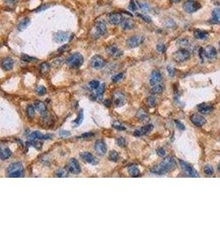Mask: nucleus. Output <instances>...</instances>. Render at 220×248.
<instances>
[{
    "label": "nucleus",
    "mask_w": 220,
    "mask_h": 248,
    "mask_svg": "<svg viewBox=\"0 0 220 248\" xmlns=\"http://www.w3.org/2000/svg\"><path fill=\"white\" fill-rule=\"evenodd\" d=\"M166 154V151L163 148H159L158 150V155L160 156H164Z\"/></svg>",
    "instance_id": "obj_56"
},
{
    "label": "nucleus",
    "mask_w": 220,
    "mask_h": 248,
    "mask_svg": "<svg viewBox=\"0 0 220 248\" xmlns=\"http://www.w3.org/2000/svg\"><path fill=\"white\" fill-rule=\"evenodd\" d=\"M137 118H139L141 122H146L149 121V115L146 114L145 111H144L143 109H140L138 111Z\"/></svg>",
    "instance_id": "obj_29"
},
{
    "label": "nucleus",
    "mask_w": 220,
    "mask_h": 248,
    "mask_svg": "<svg viewBox=\"0 0 220 248\" xmlns=\"http://www.w3.org/2000/svg\"><path fill=\"white\" fill-rule=\"evenodd\" d=\"M160 165H162L163 168L166 170V171H170L172 170L173 169L176 168V163L175 161V159L172 156H166V158H164L162 160V162L160 163Z\"/></svg>",
    "instance_id": "obj_7"
},
{
    "label": "nucleus",
    "mask_w": 220,
    "mask_h": 248,
    "mask_svg": "<svg viewBox=\"0 0 220 248\" xmlns=\"http://www.w3.org/2000/svg\"><path fill=\"white\" fill-rule=\"evenodd\" d=\"M68 38H69V33H67L65 32H55L53 36L54 41L57 43H62V42H65Z\"/></svg>",
    "instance_id": "obj_19"
},
{
    "label": "nucleus",
    "mask_w": 220,
    "mask_h": 248,
    "mask_svg": "<svg viewBox=\"0 0 220 248\" xmlns=\"http://www.w3.org/2000/svg\"><path fill=\"white\" fill-rule=\"evenodd\" d=\"M212 109H213V107L211 105L205 104H200V105L198 106V110H199V113L202 114H209L212 111Z\"/></svg>",
    "instance_id": "obj_27"
},
{
    "label": "nucleus",
    "mask_w": 220,
    "mask_h": 248,
    "mask_svg": "<svg viewBox=\"0 0 220 248\" xmlns=\"http://www.w3.org/2000/svg\"><path fill=\"white\" fill-rule=\"evenodd\" d=\"M104 91H105V84H100L99 87L96 88V97L101 96V95L103 94Z\"/></svg>",
    "instance_id": "obj_42"
},
{
    "label": "nucleus",
    "mask_w": 220,
    "mask_h": 248,
    "mask_svg": "<svg viewBox=\"0 0 220 248\" xmlns=\"http://www.w3.org/2000/svg\"><path fill=\"white\" fill-rule=\"evenodd\" d=\"M137 4H138V6H139V9L142 10L143 12L147 13V12H149V11L150 10L149 5L148 4H146L145 2H143V1H141V0H138Z\"/></svg>",
    "instance_id": "obj_33"
},
{
    "label": "nucleus",
    "mask_w": 220,
    "mask_h": 248,
    "mask_svg": "<svg viewBox=\"0 0 220 248\" xmlns=\"http://www.w3.org/2000/svg\"><path fill=\"white\" fill-rule=\"evenodd\" d=\"M67 169L69 172L72 173V174H74V175H78L81 172V167L79 165V163L78 162V160L74 158L70 159L69 161L68 162Z\"/></svg>",
    "instance_id": "obj_10"
},
{
    "label": "nucleus",
    "mask_w": 220,
    "mask_h": 248,
    "mask_svg": "<svg viewBox=\"0 0 220 248\" xmlns=\"http://www.w3.org/2000/svg\"><path fill=\"white\" fill-rule=\"evenodd\" d=\"M153 129H154V126L151 125V124H149V125H146V126L143 127H141V128L139 129V130L135 131L134 135L136 136V137H141L143 135H145L147 134V133L150 132Z\"/></svg>",
    "instance_id": "obj_21"
},
{
    "label": "nucleus",
    "mask_w": 220,
    "mask_h": 248,
    "mask_svg": "<svg viewBox=\"0 0 220 248\" xmlns=\"http://www.w3.org/2000/svg\"><path fill=\"white\" fill-rule=\"evenodd\" d=\"M144 40L145 39H144V37L143 36L135 35V36H132V37L128 38V40L126 42V44L130 48H135V47L140 46L142 43L144 42Z\"/></svg>",
    "instance_id": "obj_4"
},
{
    "label": "nucleus",
    "mask_w": 220,
    "mask_h": 248,
    "mask_svg": "<svg viewBox=\"0 0 220 248\" xmlns=\"http://www.w3.org/2000/svg\"><path fill=\"white\" fill-rule=\"evenodd\" d=\"M177 44L180 45V46L181 47H186V46H189V40L186 39V38H184V39H180L178 42H177Z\"/></svg>",
    "instance_id": "obj_45"
},
{
    "label": "nucleus",
    "mask_w": 220,
    "mask_h": 248,
    "mask_svg": "<svg viewBox=\"0 0 220 248\" xmlns=\"http://www.w3.org/2000/svg\"><path fill=\"white\" fill-rule=\"evenodd\" d=\"M163 90H164L163 86H162V84H158L153 86V88H151L150 92H151L152 94H159V93H162L163 92Z\"/></svg>",
    "instance_id": "obj_32"
},
{
    "label": "nucleus",
    "mask_w": 220,
    "mask_h": 248,
    "mask_svg": "<svg viewBox=\"0 0 220 248\" xmlns=\"http://www.w3.org/2000/svg\"><path fill=\"white\" fill-rule=\"evenodd\" d=\"M66 63L71 68H79L83 63V56L80 53H74L67 58Z\"/></svg>",
    "instance_id": "obj_2"
},
{
    "label": "nucleus",
    "mask_w": 220,
    "mask_h": 248,
    "mask_svg": "<svg viewBox=\"0 0 220 248\" xmlns=\"http://www.w3.org/2000/svg\"><path fill=\"white\" fill-rule=\"evenodd\" d=\"M106 51L107 54L112 58H119L123 55V51L116 45V44H111L110 46H106Z\"/></svg>",
    "instance_id": "obj_6"
},
{
    "label": "nucleus",
    "mask_w": 220,
    "mask_h": 248,
    "mask_svg": "<svg viewBox=\"0 0 220 248\" xmlns=\"http://www.w3.org/2000/svg\"><path fill=\"white\" fill-rule=\"evenodd\" d=\"M21 60L23 61H26V62H30V63H35V62H37L38 59L36 58V57H32V56H30L28 55H26V54H22L21 56Z\"/></svg>",
    "instance_id": "obj_36"
},
{
    "label": "nucleus",
    "mask_w": 220,
    "mask_h": 248,
    "mask_svg": "<svg viewBox=\"0 0 220 248\" xmlns=\"http://www.w3.org/2000/svg\"><path fill=\"white\" fill-rule=\"evenodd\" d=\"M121 27L123 30H130L134 27V22L132 18L125 17L121 22Z\"/></svg>",
    "instance_id": "obj_22"
},
{
    "label": "nucleus",
    "mask_w": 220,
    "mask_h": 248,
    "mask_svg": "<svg viewBox=\"0 0 220 248\" xmlns=\"http://www.w3.org/2000/svg\"><path fill=\"white\" fill-rule=\"evenodd\" d=\"M172 57H173V60L176 62L182 63V62H185V61H186V60L190 59L191 53L186 49L181 48V49H179L178 51H176L173 54V55H172Z\"/></svg>",
    "instance_id": "obj_3"
},
{
    "label": "nucleus",
    "mask_w": 220,
    "mask_h": 248,
    "mask_svg": "<svg viewBox=\"0 0 220 248\" xmlns=\"http://www.w3.org/2000/svg\"><path fill=\"white\" fill-rule=\"evenodd\" d=\"M147 104L149 107H154L156 104V98L154 96H149L147 99Z\"/></svg>",
    "instance_id": "obj_44"
},
{
    "label": "nucleus",
    "mask_w": 220,
    "mask_h": 248,
    "mask_svg": "<svg viewBox=\"0 0 220 248\" xmlns=\"http://www.w3.org/2000/svg\"><path fill=\"white\" fill-rule=\"evenodd\" d=\"M95 150L96 153L100 156H103L107 151L106 143L103 141H96L95 143Z\"/></svg>",
    "instance_id": "obj_16"
},
{
    "label": "nucleus",
    "mask_w": 220,
    "mask_h": 248,
    "mask_svg": "<svg viewBox=\"0 0 220 248\" xmlns=\"http://www.w3.org/2000/svg\"><path fill=\"white\" fill-rule=\"evenodd\" d=\"M122 78H123V74H122V73H120V74H118L116 75L113 76L112 81L113 82H115V83H116L118 81H120Z\"/></svg>",
    "instance_id": "obj_50"
},
{
    "label": "nucleus",
    "mask_w": 220,
    "mask_h": 248,
    "mask_svg": "<svg viewBox=\"0 0 220 248\" xmlns=\"http://www.w3.org/2000/svg\"><path fill=\"white\" fill-rule=\"evenodd\" d=\"M100 86V83L99 81L97 80H92L89 83V87L91 88V89H96Z\"/></svg>",
    "instance_id": "obj_46"
},
{
    "label": "nucleus",
    "mask_w": 220,
    "mask_h": 248,
    "mask_svg": "<svg viewBox=\"0 0 220 248\" xmlns=\"http://www.w3.org/2000/svg\"><path fill=\"white\" fill-rule=\"evenodd\" d=\"M94 136V134L92 133V132H87V133H84V134H83L80 137H82V138L83 139H89L91 138V137H92Z\"/></svg>",
    "instance_id": "obj_53"
},
{
    "label": "nucleus",
    "mask_w": 220,
    "mask_h": 248,
    "mask_svg": "<svg viewBox=\"0 0 220 248\" xmlns=\"http://www.w3.org/2000/svg\"><path fill=\"white\" fill-rule=\"evenodd\" d=\"M44 136L45 135H43L40 132H33L29 136V138L31 140H44Z\"/></svg>",
    "instance_id": "obj_35"
},
{
    "label": "nucleus",
    "mask_w": 220,
    "mask_h": 248,
    "mask_svg": "<svg viewBox=\"0 0 220 248\" xmlns=\"http://www.w3.org/2000/svg\"><path fill=\"white\" fill-rule=\"evenodd\" d=\"M113 127H115V128H116V129H118V130H125V126H123V125H121L120 122H116L113 123Z\"/></svg>",
    "instance_id": "obj_48"
},
{
    "label": "nucleus",
    "mask_w": 220,
    "mask_h": 248,
    "mask_svg": "<svg viewBox=\"0 0 220 248\" xmlns=\"http://www.w3.org/2000/svg\"><path fill=\"white\" fill-rule=\"evenodd\" d=\"M26 114L30 118H34L35 116V108L32 105H28L26 108Z\"/></svg>",
    "instance_id": "obj_39"
},
{
    "label": "nucleus",
    "mask_w": 220,
    "mask_h": 248,
    "mask_svg": "<svg viewBox=\"0 0 220 248\" xmlns=\"http://www.w3.org/2000/svg\"><path fill=\"white\" fill-rule=\"evenodd\" d=\"M181 0H171V2H173L175 4H177V3H180Z\"/></svg>",
    "instance_id": "obj_61"
},
{
    "label": "nucleus",
    "mask_w": 220,
    "mask_h": 248,
    "mask_svg": "<svg viewBox=\"0 0 220 248\" xmlns=\"http://www.w3.org/2000/svg\"><path fill=\"white\" fill-rule=\"evenodd\" d=\"M157 50H158V51H159V52H164L165 51V50H166V46H165V45L164 44H158V46H157Z\"/></svg>",
    "instance_id": "obj_52"
},
{
    "label": "nucleus",
    "mask_w": 220,
    "mask_h": 248,
    "mask_svg": "<svg viewBox=\"0 0 220 248\" xmlns=\"http://www.w3.org/2000/svg\"><path fill=\"white\" fill-rule=\"evenodd\" d=\"M7 173L9 177L23 176V165L21 162H14L9 165L7 169Z\"/></svg>",
    "instance_id": "obj_1"
},
{
    "label": "nucleus",
    "mask_w": 220,
    "mask_h": 248,
    "mask_svg": "<svg viewBox=\"0 0 220 248\" xmlns=\"http://www.w3.org/2000/svg\"><path fill=\"white\" fill-rule=\"evenodd\" d=\"M176 127H178L179 129H181V130H185L186 129V127H185V126L183 125L181 122H178V121H176Z\"/></svg>",
    "instance_id": "obj_57"
},
{
    "label": "nucleus",
    "mask_w": 220,
    "mask_h": 248,
    "mask_svg": "<svg viewBox=\"0 0 220 248\" xmlns=\"http://www.w3.org/2000/svg\"><path fill=\"white\" fill-rule=\"evenodd\" d=\"M119 159V154L117 153V152L116 151H111L110 152V155H109V160L112 162H116L117 160Z\"/></svg>",
    "instance_id": "obj_38"
},
{
    "label": "nucleus",
    "mask_w": 220,
    "mask_h": 248,
    "mask_svg": "<svg viewBox=\"0 0 220 248\" xmlns=\"http://www.w3.org/2000/svg\"><path fill=\"white\" fill-rule=\"evenodd\" d=\"M83 110H80V112H79V116H78V118H76V120H75L74 122V124L76 125V127L77 126H79L81 123H82V122H83Z\"/></svg>",
    "instance_id": "obj_40"
},
{
    "label": "nucleus",
    "mask_w": 220,
    "mask_h": 248,
    "mask_svg": "<svg viewBox=\"0 0 220 248\" xmlns=\"http://www.w3.org/2000/svg\"><path fill=\"white\" fill-rule=\"evenodd\" d=\"M151 172L154 173V174H157V175H164V174H166L167 171H166L165 169L162 167V165L160 164L157 165H154L153 168H151Z\"/></svg>",
    "instance_id": "obj_28"
},
{
    "label": "nucleus",
    "mask_w": 220,
    "mask_h": 248,
    "mask_svg": "<svg viewBox=\"0 0 220 248\" xmlns=\"http://www.w3.org/2000/svg\"><path fill=\"white\" fill-rule=\"evenodd\" d=\"M69 135H70V133H69V132H66V131H61V132H59V136H61L63 137H68V136H69Z\"/></svg>",
    "instance_id": "obj_58"
},
{
    "label": "nucleus",
    "mask_w": 220,
    "mask_h": 248,
    "mask_svg": "<svg viewBox=\"0 0 220 248\" xmlns=\"http://www.w3.org/2000/svg\"><path fill=\"white\" fill-rule=\"evenodd\" d=\"M4 2L6 4L12 5V4H16V3L17 2V0H4Z\"/></svg>",
    "instance_id": "obj_59"
},
{
    "label": "nucleus",
    "mask_w": 220,
    "mask_h": 248,
    "mask_svg": "<svg viewBox=\"0 0 220 248\" xmlns=\"http://www.w3.org/2000/svg\"><path fill=\"white\" fill-rule=\"evenodd\" d=\"M210 22L214 24H218L220 22V9L215 8L212 12V18L210 19Z\"/></svg>",
    "instance_id": "obj_23"
},
{
    "label": "nucleus",
    "mask_w": 220,
    "mask_h": 248,
    "mask_svg": "<svg viewBox=\"0 0 220 248\" xmlns=\"http://www.w3.org/2000/svg\"><path fill=\"white\" fill-rule=\"evenodd\" d=\"M106 65V60L101 55H94L91 59V66L95 70H100Z\"/></svg>",
    "instance_id": "obj_9"
},
{
    "label": "nucleus",
    "mask_w": 220,
    "mask_h": 248,
    "mask_svg": "<svg viewBox=\"0 0 220 248\" xmlns=\"http://www.w3.org/2000/svg\"><path fill=\"white\" fill-rule=\"evenodd\" d=\"M219 52H220V42H219Z\"/></svg>",
    "instance_id": "obj_62"
},
{
    "label": "nucleus",
    "mask_w": 220,
    "mask_h": 248,
    "mask_svg": "<svg viewBox=\"0 0 220 248\" xmlns=\"http://www.w3.org/2000/svg\"><path fill=\"white\" fill-rule=\"evenodd\" d=\"M201 8V5L199 3L193 1V0H189L186 1L184 5H183V9L187 13H193L198 11Z\"/></svg>",
    "instance_id": "obj_5"
},
{
    "label": "nucleus",
    "mask_w": 220,
    "mask_h": 248,
    "mask_svg": "<svg viewBox=\"0 0 220 248\" xmlns=\"http://www.w3.org/2000/svg\"><path fill=\"white\" fill-rule=\"evenodd\" d=\"M138 17H140L143 19V21L146 22H151V18L149 17H148L147 15H144V14H138Z\"/></svg>",
    "instance_id": "obj_49"
},
{
    "label": "nucleus",
    "mask_w": 220,
    "mask_h": 248,
    "mask_svg": "<svg viewBox=\"0 0 220 248\" xmlns=\"http://www.w3.org/2000/svg\"><path fill=\"white\" fill-rule=\"evenodd\" d=\"M167 72H168V74H169V75H170L171 77H173V76L175 75L176 70H175L174 68L168 66V67H167Z\"/></svg>",
    "instance_id": "obj_54"
},
{
    "label": "nucleus",
    "mask_w": 220,
    "mask_h": 248,
    "mask_svg": "<svg viewBox=\"0 0 220 248\" xmlns=\"http://www.w3.org/2000/svg\"><path fill=\"white\" fill-rule=\"evenodd\" d=\"M12 155V152L9 150L8 147H1V151H0V157L1 160H5L9 159V157Z\"/></svg>",
    "instance_id": "obj_25"
},
{
    "label": "nucleus",
    "mask_w": 220,
    "mask_h": 248,
    "mask_svg": "<svg viewBox=\"0 0 220 248\" xmlns=\"http://www.w3.org/2000/svg\"><path fill=\"white\" fill-rule=\"evenodd\" d=\"M80 156H81V158L83 159V160L86 161L87 163H90V164L91 165L96 164V160L95 157H94L93 155H92L91 153H90V152H82V153L80 154Z\"/></svg>",
    "instance_id": "obj_20"
},
{
    "label": "nucleus",
    "mask_w": 220,
    "mask_h": 248,
    "mask_svg": "<svg viewBox=\"0 0 220 248\" xmlns=\"http://www.w3.org/2000/svg\"><path fill=\"white\" fill-rule=\"evenodd\" d=\"M13 65H14V62H13V60L11 57H5L3 59L2 63H1L2 68H3V70H4L5 71L11 70L13 68Z\"/></svg>",
    "instance_id": "obj_18"
},
{
    "label": "nucleus",
    "mask_w": 220,
    "mask_h": 248,
    "mask_svg": "<svg viewBox=\"0 0 220 248\" xmlns=\"http://www.w3.org/2000/svg\"><path fill=\"white\" fill-rule=\"evenodd\" d=\"M179 163H180V165H181V167L182 168L183 170L189 176L199 177V174L197 173V171L195 170V169L191 166V165H189L188 163H186V162H185V161H183V160H179Z\"/></svg>",
    "instance_id": "obj_8"
},
{
    "label": "nucleus",
    "mask_w": 220,
    "mask_h": 248,
    "mask_svg": "<svg viewBox=\"0 0 220 248\" xmlns=\"http://www.w3.org/2000/svg\"><path fill=\"white\" fill-rule=\"evenodd\" d=\"M95 29L96 32V38L100 37L101 36L106 35L107 32V27L103 21H97L95 24Z\"/></svg>",
    "instance_id": "obj_11"
},
{
    "label": "nucleus",
    "mask_w": 220,
    "mask_h": 248,
    "mask_svg": "<svg viewBox=\"0 0 220 248\" xmlns=\"http://www.w3.org/2000/svg\"><path fill=\"white\" fill-rule=\"evenodd\" d=\"M116 143L120 146V147H125L126 145V141H125V138L123 137H119V138L116 139Z\"/></svg>",
    "instance_id": "obj_47"
},
{
    "label": "nucleus",
    "mask_w": 220,
    "mask_h": 248,
    "mask_svg": "<svg viewBox=\"0 0 220 248\" xmlns=\"http://www.w3.org/2000/svg\"><path fill=\"white\" fill-rule=\"evenodd\" d=\"M30 24V19L28 17H25L22 20L19 22V23L17 24V29L20 32H22L25 29H26V27H28Z\"/></svg>",
    "instance_id": "obj_26"
},
{
    "label": "nucleus",
    "mask_w": 220,
    "mask_h": 248,
    "mask_svg": "<svg viewBox=\"0 0 220 248\" xmlns=\"http://www.w3.org/2000/svg\"><path fill=\"white\" fill-rule=\"evenodd\" d=\"M48 8H49V5H43V6H41L40 8H38L37 9H36V11H41V10L48 9Z\"/></svg>",
    "instance_id": "obj_60"
},
{
    "label": "nucleus",
    "mask_w": 220,
    "mask_h": 248,
    "mask_svg": "<svg viewBox=\"0 0 220 248\" xmlns=\"http://www.w3.org/2000/svg\"><path fill=\"white\" fill-rule=\"evenodd\" d=\"M129 10H130V11H132V12H134V11H136L137 7H136L135 3L134 2V0H131V1H130V3H129Z\"/></svg>",
    "instance_id": "obj_51"
},
{
    "label": "nucleus",
    "mask_w": 220,
    "mask_h": 248,
    "mask_svg": "<svg viewBox=\"0 0 220 248\" xmlns=\"http://www.w3.org/2000/svg\"><path fill=\"white\" fill-rule=\"evenodd\" d=\"M36 93H37L38 95L42 96V95H44L46 93V88L44 86H42V85H39L37 88H36Z\"/></svg>",
    "instance_id": "obj_41"
},
{
    "label": "nucleus",
    "mask_w": 220,
    "mask_h": 248,
    "mask_svg": "<svg viewBox=\"0 0 220 248\" xmlns=\"http://www.w3.org/2000/svg\"><path fill=\"white\" fill-rule=\"evenodd\" d=\"M108 21L112 25H120L123 21V16L121 13H111L108 15Z\"/></svg>",
    "instance_id": "obj_12"
},
{
    "label": "nucleus",
    "mask_w": 220,
    "mask_h": 248,
    "mask_svg": "<svg viewBox=\"0 0 220 248\" xmlns=\"http://www.w3.org/2000/svg\"><path fill=\"white\" fill-rule=\"evenodd\" d=\"M204 56L205 58H207L209 60H214L217 56V51L214 46H205L204 48Z\"/></svg>",
    "instance_id": "obj_13"
},
{
    "label": "nucleus",
    "mask_w": 220,
    "mask_h": 248,
    "mask_svg": "<svg viewBox=\"0 0 220 248\" xmlns=\"http://www.w3.org/2000/svg\"><path fill=\"white\" fill-rule=\"evenodd\" d=\"M162 75L158 70H154L151 73L149 77V84L152 86H154L156 84H158L162 81Z\"/></svg>",
    "instance_id": "obj_14"
},
{
    "label": "nucleus",
    "mask_w": 220,
    "mask_h": 248,
    "mask_svg": "<svg viewBox=\"0 0 220 248\" xmlns=\"http://www.w3.org/2000/svg\"><path fill=\"white\" fill-rule=\"evenodd\" d=\"M128 172H129V175L132 177H138L140 175V171L138 168L137 166L135 165H130L128 167Z\"/></svg>",
    "instance_id": "obj_30"
},
{
    "label": "nucleus",
    "mask_w": 220,
    "mask_h": 248,
    "mask_svg": "<svg viewBox=\"0 0 220 248\" xmlns=\"http://www.w3.org/2000/svg\"><path fill=\"white\" fill-rule=\"evenodd\" d=\"M50 70V65L48 62H43V63L41 64L40 65V71L41 74L45 75V74H47L49 73V71Z\"/></svg>",
    "instance_id": "obj_34"
},
{
    "label": "nucleus",
    "mask_w": 220,
    "mask_h": 248,
    "mask_svg": "<svg viewBox=\"0 0 220 248\" xmlns=\"http://www.w3.org/2000/svg\"><path fill=\"white\" fill-rule=\"evenodd\" d=\"M68 170L66 169H59L58 170H56L55 172V176L59 178H64V177L68 176Z\"/></svg>",
    "instance_id": "obj_37"
},
{
    "label": "nucleus",
    "mask_w": 220,
    "mask_h": 248,
    "mask_svg": "<svg viewBox=\"0 0 220 248\" xmlns=\"http://www.w3.org/2000/svg\"><path fill=\"white\" fill-rule=\"evenodd\" d=\"M69 45H64V46H61L60 48H59L58 51L59 52H64V51H66L67 50L69 49Z\"/></svg>",
    "instance_id": "obj_55"
},
{
    "label": "nucleus",
    "mask_w": 220,
    "mask_h": 248,
    "mask_svg": "<svg viewBox=\"0 0 220 248\" xmlns=\"http://www.w3.org/2000/svg\"><path fill=\"white\" fill-rule=\"evenodd\" d=\"M114 104L116 107H121L125 104V95L121 92H116L114 94Z\"/></svg>",
    "instance_id": "obj_17"
},
{
    "label": "nucleus",
    "mask_w": 220,
    "mask_h": 248,
    "mask_svg": "<svg viewBox=\"0 0 220 248\" xmlns=\"http://www.w3.org/2000/svg\"><path fill=\"white\" fill-rule=\"evenodd\" d=\"M34 106H35V108L41 113V116L44 117V116H46V115H47V111H46V105H45L44 103H42V102L41 101H37L35 103Z\"/></svg>",
    "instance_id": "obj_24"
},
{
    "label": "nucleus",
    "mask_w": 220,
    "mask_h": 248,
    "mask_svg": "<svg viewBox=\"0 0 220 248\" xmlns=\"http://www.w3.org/2000/svg\"><path fill=\"white\" fill-rule=\"evenodd\" d=\"M194 37L199 40H204L208 37V32L202 30H195L194 32Z\"/></svg>",
    "instance_id": "obj_31"
},
{
    "label": "nucleus",
    "mask_w": 220,
    "mask_h": 248,
    "mask_svg": "<svg viewBox=\"0 0 220 248\" xmlns=\"http://www.w3.org/2000/svg\"><path fill=\"white\" fill-rule=\"evenodd\" d=\"M204 173L208 175H212L214 173V168L212 167L211 165H205L204 168Z\"/></svg>",
    "instance_id": "obj_43"
},
{
    "label": "nucleus",
    "mask_w": 220,
    "mask_h": 248,
    "mask_svg": "<svg viewBox=\"0 0 220 248\" xmlns=\"http://www.w3.org/2000/svg\"><path fill=\"white\" fill-rule=\"evenodd\" d=\"M191 121L193 124H195L197 127H202L206 122L205 118L199 114H193L191 117Z\"/></svg>",
    "instance_id": "obj_15"
}]
</instances>
